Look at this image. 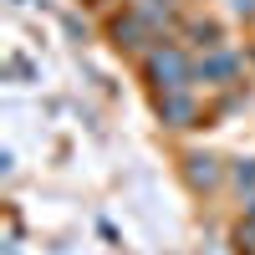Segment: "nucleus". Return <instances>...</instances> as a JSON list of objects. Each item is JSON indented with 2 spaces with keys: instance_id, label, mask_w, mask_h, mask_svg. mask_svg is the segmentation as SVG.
Here are the masks:
<instances>
[{
  "instance_id": "4",
  "label": "nucleus",
  "mask_w": 255,
  "mask_h": 255,
  "mask_svg": "<svg viewBox=\"0 0 255 255\" xmlns=\"http://www.w3.org/2000/svg\"><path fill=\"white\" fill-rule=\"evenodd\" d=\"M189 163H194V168H189V174H194V184H215V158H189Z\"/></svg>"
},
{
  "instance_id": "5",
  "label": "nucleus",
  "mask_w": 255,
  "mask_h": 255,
  "mask_svg": "<svg viewBox=\"0 0 255 255\" xmlns=\"http://www.w3.org/2000/svg\"><path fill=\"white\" fill-rule=\"evenodd\" d=\"M235 184H240V189H255V163H240V168H235Z\"/></svg>"
},
{
  "instance_id": "2",
  "label": "nucleus",
  "mask_w": 255,
  "mask_h": 255,
  "mask_svg": "<svg viewBox=\"0 0 255 255\" xmlns=\"http://www.w3.org/2000/svg\"><path fill=\"white\" fill-rule=\"evenodd\" d=\"M235 72H240V56H235V51H209V56L199 61V77H204V82H230Z\"/></svg>"
},
{
  "instance_id": "1",
  "label": "nucleus",
  "mask_w": 255,
  "mask_h": 255,
  "mask_svg": "<svg viewBox=\"0 0 255 255\" xmlns=\"http://www.w3.org/2000/svg\"><path fill=\"white\" fill-rule=\"evenodd\" d=\"M148 82H158L163 92H184L189 87V61H184V51L158 41V46L148 51Z\"/></svg>"
},
{
  "instance_id": "7",
  "label": "nucleus",
  "mask_w": 255,
  "mask_h": 255,
  "mask_svg": "<svg viewBox=\"0 0 255 255\" xmlns=\"http://www.w3.org/2000/svg\"><path fill=\"white\" fill-rule=\"evenodd\" d=\"M245 225H250V235H255V199L245 204Z\"/></svg>"
},
{
  "instance_id": "3",
  "label": "nucleus",
  "mask_w": 255,
  "mask_h": 255,
  "mask_svg": "<svg viewBox=\"0 0 255 255\" xmlns=\"http://www.w3.org/2000/svg\"><path fill=\"white\" fill-rule=\"evenodd\" d=\"M158 113H163V123L189 128V118H194V102H189L184 92H163V97H158Z\"/></svg>"
},
{
  "instance_id": "6",
  "label": "nucleus",
  "mask_w": 255,
  "mask_h": 255,
  "mask_svg": "<svg viewBox=\"0 0 255 255\" xmlns=\"http://www.w3.org/2000/svg\"><path fill=\"white\" fill-rule=\"evenodd\" d=\"M230 5H235L240 15H255V0H230Z\"/></svg>"
}]
</instances>
